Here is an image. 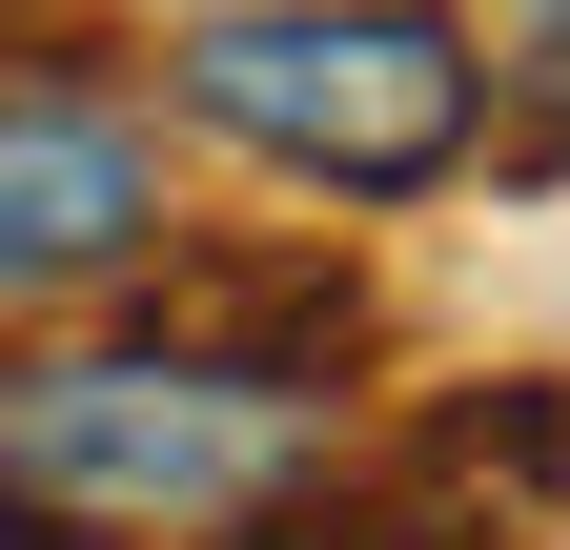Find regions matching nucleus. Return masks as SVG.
Masks as SVG:
<instances>
[{"label":"nucleus","mask_w":570,"mask_h":550,"mask_svg":"<svg viewBox=\"0 0 570 550\" xmlns=\"http://www.w3.org/2000/svg\"><path fill=\"white\" fill-rule=\"evenodd\" d=\"M346 469V387L204 347V326H122V347H21L0 367V510L82 550H245Z\"/></svg>","instance_id":"f257e3e1"},{"label":"nucleus","mask_w":570,"mask_h":550,"mask_svg":"<svg viewBox=\"0 0 570 550\" xmlns=\"http://www.w3.org/2000/svg\"><path fill=\"white\" fill-rule=\"evenodd\" d=\"M164 102L306 204H428L489 164V21L469 0H204Z\"/></svg>","instance_id":"f03ea898"},{"label":"nucleus","mask_w":570,"mask_h":550,"mask_svg":"<svg viewBox=\"0 0 570 550\" xmlns=\"http://www.w3.org/2000/svg\"><path fill=\"white\" fill-rule=\"evenodd\" d=\"M184 245L164 204V122L122 82H0V326H61V306H122L142 265Z\"/></svg>","instance_id":"7ed1b4c3"},{"label":"nucleus","mask_w":570,"mask_h":550,"mask_svg":"<svg viewBox=\"0 0 570 550\" xmlns=\"http://www.w3.org/2000/svg\"><path fill=\"white\" fill-rule=\"evenodd\" d=\"M428 490H489V510H570V387H469L407 429Z\"/></svg>","instance_id":"20e7f679"},{"label":"nucleus","mask_w":570,"mask_h":550,"mask_svg":"<svg viewBox=\"0 0 570 550\" xmlns=\"http://www.w3.org/2000/svg\"><path fill=\"white\" fill-rule=\"evenodd\" d=\"M489 122H510L530 164H570V0H510V21H489Z\"/></svg>","instance_id":"39448f33"},{"label":"nucleus","mask_w":570,"mask_h":550,"mask_svg":"<svg viewBox=\"0 0 570 550\" xmlns=\"http://www.w3.org/2000/svg\"><path fill=\"white\" fill-rule=\"evenodd\" d=\"M428 550H469V530H428Z\"/></svg>","instance_id":"423d86ee"}]
</instances>
